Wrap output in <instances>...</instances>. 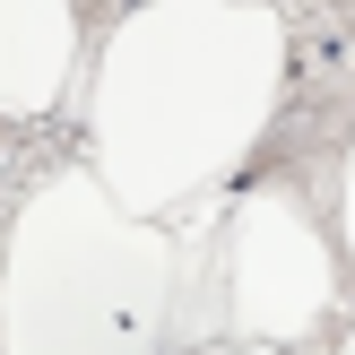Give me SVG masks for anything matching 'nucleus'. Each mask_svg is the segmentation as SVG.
Instances as JSON below:
<instances>
[{"label": "nucleus", "mask_w": 355, "mask_h": 355, "mask_svg": "<svg viewBox=\"0 0 355 355\" xmlns=\"http://www.w3.org/2000/svg\"><path fill=\"white\" fill-rule=\"evenodd\" d=\"M295 96L277 0H139L87 78V173L130 217H182L269 156Z\"/></svg>", "instance_id": "nucleus-1"}, {"label": "nucleus", "mask_w": 355, "mask_h": 355, "mask_svg": "<svg viewBox=\"0 0 355 355\" xmlns=\"http://www.w3.org/2000/svg\"><path fill=\"white\" fill-rule=\"evenodd\" d=\"M191 243L130 217L87 165H52L0 234V355H165Z\"/></svg>", "instance_id": "nucleus-2"}, {"label": "nucleus", "mask_w": 355, "mask_h": 355, "mask_svg": "<svg viewBox=\"0 0 355 355\" xmlns=\"http://www.w3.org/2000/svg\"><path fill=\"white\" fill-rule=\"evenodd\" d=\"M217 304L225 338L252 347H312L347 304V252L321 217L312 182L252 173L217 217Z\"/></svg>", "instance_id": "nucleus-3"}, {"label": "nucleus", "mask_w": 355, "mask_h": 355, "mask_svg": "<svg viewBox=\"0 0 355 355\" xmlns=\"http://www.w3.org/2000/svg\"><path fill=\"white\" fill-rule=\"evenodd\" d=\"M78 78V0H0V121H44Z\"/></svg>", "instance_id": "nucleus-4"}, {"label": "nucleus", "mask_w": 355, "mask_h": 355, "mask_svg": "<svg viewBox=\"0 0 355 355\" xmlns=\"http://www.w3.org/2000/svg\"><path fill=\"white\" fill-rule=\"evenodd\" d=\"M329 225H338L347 286H355V121H347V139H338V173H329Z\"/></svg>", "instance_id": "nucleus-5"}, {"label": "nucleus", "mask_w": 355, "mask_h": 355, "mask_svg": "<svg viewBox=\"0 0 355 355\" xmlns=\"http://www.w3.org/2000/svg\"><path fill=\"white\" fill-rule=\"evenodd\" d=\"M182 355H295V347H252V338H217V347H182Z\"/></svg>", "instance_id": "nucleus-6"}, {"label": "nucleus", "mask_w": 355, "mask_h": 355, "mask_svg": "<svg viewBox=\"0 0 355 355\" xmlns=\"http://www.w3.org/2000/svg\"><path fill=\"white\" fill-rule=\"evenodd\" d=\"M329 355H355V321H347V329H338V347H329Z\"/></svg>", "instance_id": "nucleus-7"}, {"label": "nucleus", "mask_w": 355, "mask_h": 355, "mask_svg": "<svg viewBox=\"0 0 355 355\" xmlns=\"http://www.w3.org/2000/svg\"><path fill=\"white\" fill-rule=\"evenodd\" d=\"M347 17H355V0H347Z\"/></svg>", "instance_id": "nucleus-8"}]
</instances>
